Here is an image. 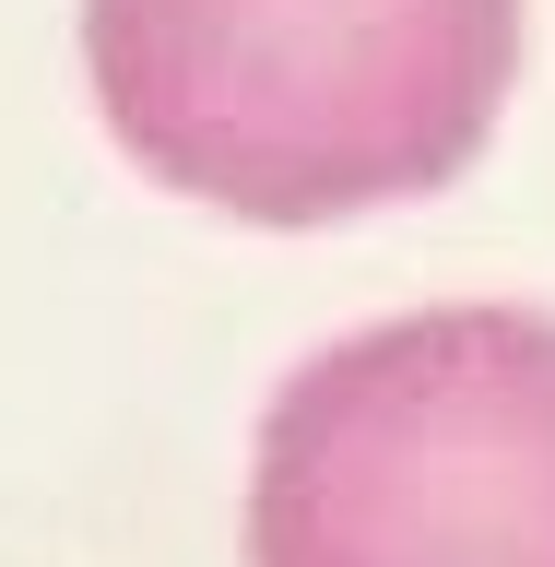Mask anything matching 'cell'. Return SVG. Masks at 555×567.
Instances as JSON below:
<instances>
[{
	"label": "cell",
	"mask_w": 555,
	"mask_h": 567,
	"mask_svg": "<svg viewBox=\"0 0 555 567\" xmlns=\"http://www.w3.org/2000/svg\"><path fill=\"white\" fill-rule=\"evenodd\" d=\"M83 60L142 177L248 225H343L485 154L521 0H83Z\"/></svg>",
	"instance_id": "cell-1"
},
{
	"label": "cell",
	"mask_w": 555,
	"mask_h": 567,
	"mask_svg": "<svg viewBox=\"0 0 555 567\" xmlns=\"http://www.w3.org/2000/svg\"><path fill=\"white\" fill-rule=\"evenodd\" d=\"M248 567H555V319L425 308L260 414Z\"/></svg>",
	"instance_id": "cell-2"
}]
</instances>
